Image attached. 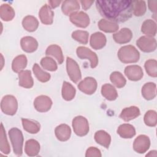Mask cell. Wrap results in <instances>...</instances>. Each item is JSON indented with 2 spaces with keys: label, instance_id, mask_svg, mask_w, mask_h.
Masks as SVG:
<instances>
[{
  "label": "cell",
  "instance_id": "cell-7",
  "mask_svg": "<svg viewBox=\"0 0 157 157\" xmlns=\"http://www.w3.org/2000/svg\"><path fill=\"white\" fill-rule=\"evenodd\" d=\"M76 53L77 56L81 59H89L90 62V66L92 69L95 68L98 66V56L96 53L93 52L90 48L83 46L78 47L76 50Z\"/></svg>",
  "mask_w": 157,
  "mask_h": 157
},
{
  "label": "cell",
  "instance_id": "cell-28",
  "mask_svg": "<svg viewBox=\"0 0 157 157\" xmlns=\"http://www.w3.org/2000/svg\"><path fill=\"white\" fill-rule=\"evenodd\" d=\"M21 123L23 129L30 134H36L40 129V124L37 121L22 118Z\"/></svg>",
  "mask_w": 157,
  "mask_h": 157
},
{
  "label": "cell",
  "instance_id": "cell-36",
  "mask_svg": "<svg viewBox=\"0 0 157 157\" xmlns=\"http://www.w3.org/2000/svg\"><path fill=\"white\" fill-rule=\"evenodd\" d=\"M33 71L36 78L40 82L45 83L50 80L51 75L49 73L43 71L37 63H35L33 66Z\"/></svg>",
  "mask_w": 157,
  "mask_h": 157
},
{
  "label": "cell",
  "instance_id": "cell-3",
  "mask_svg": "<svg viewBox=\"0 0 157 157\" xmlns=\"http://www.w3.org/2000/svg\"><path fill=\"white\" fill-rule=\"evenodd\" d=\"M8 134L13 147V153L17 156H21L23 153L24 142L22 132L17 128H12L9 129Z\"/></svg>",
  "mask_w": 157,
  "mask_h": 157
},
{
  "label": "cell",
  "instance_id": "cell-30",
  "mask_svg": "<svg viewBox=\"0 0 157 157\" xmlns=\"http://www.w3.org/2000/svg\"><path fill=\"white\" fill-rule=\"evenodd\" d=\"M101 94L108 101H114L118 97V93L115 87L110 84L105 83L101 87Z\"/></svg>",
  "mask_w": 157,
  "mask_h": 157
},
{
  "label": "cell",
  "instance_id": "cell-37",
  "mask_svg": "<svg viewBox=\"0 0 157 157\" xmlns=\"http://www.w3.org/2000/svg\"><path fill=\"white\" fill-rule=\"evenodd\" d=\"M110 80L113 85L118 88L124 87L126 83V78L123 75L118 71H114L112 72L110 75Z\"/></svg>",
  "mask_w": 157,
  "mask_h": 157
},
{
  "label": "cell",
  "instance_id": "cell-13",
  "mask_svg": "<svg viewBox=\"0 0 157 157\" xmlns=\"http://www.w3.org/2000/svg\"><path fill=\"white\" fill-rule=\"evenodd\" d=\"M125 75L131 81H139L144 76L142 67L138 65H129L125 67L124 71Z\"/></svg>",
  "mask_w": 157,
  "mask_h": 157
},
{
  "label": "cell",
  "instance_id": "cell-38",
  "mask_svg": "<svg viewBox=\"0 0 157 157\" xmlns=\"http://www.w3.org/2000/svg\"><path fill=\"white\" fill-rule=\"evenodd\" d=\"M147 10V5L144 1H132V13L136 17L144 15Z\"/></svg>",
  "mask_w": 157,
  "mask_h": 157
},
{
  "label": "cell",
  "instance_id": "cell-4",
  "mask_svg": "<svg viewBox=\"0 0 157 157\" xmlns=\"http://www.w3.org/2000/svg\"><path fill=\"white\" fill-rule=\"evenodd\" d=\"M2 112L8 115H13L18 109V102L16 98L12 95L4 96L1 101Z\"/></svg>",
  "mask_w": 157,
  "mask_h": 157
},
{
  "label": "cell",
  "instance_id": "cell-1",
  "mask_svg": "<svg viewBox=\"0 0 157 157\" xmlns=\"http://www.w3.org/2000/svg\"><path fill=\"white\" fill-rule=\"evenodd\" d=\"M96 6L101 16L117 23L124 22L132 15V1H96Z\"/></svg>",
  "mask_w": 157,
  "mask_h": 157
},
{
  "label": "cell",
  "instance_id": "cell-18",
  "mask_svg": "<svg viewBox=\"0 0 157 157\" xmlns=\"http://www.w3.org/2000/svg\"><path fill=\"white\" fill-rule=\"evenodd\" d=\"M140 114L139 107L136 106H130L123 109L120 115V117L124 121H129L138 117Z\"/></svg>",
  "mask_w": 157,
  "mask_h": 157
},
{
  "label": "cell",
  "instance_id": "cell-16",
  "mask_svg": "<svg viewBox=\"0 0 157 157\" xmlns=\"http://www.w3.org/2000/svg\"><path fill=\"white\" fill-rule=\"evenodd\" d=\"M107 42L105 35L101 32H96L91 34L90 39V45L94 50H100L104 47Z\"/></svg>",
  "mask_w": 157,
  "mask_h": 157
},
{
  "label": "cell",
  "instance_id": "cell-35",
  "mask_svg": "<svg viewBox=\"0 0 157 157\" xmlns=\"http://www.w3.org/2000/svg\"><path fill=\"white\" fill-rule=\"evenodd\" d=\"M0 150L1 153L8 155L10 152V148L8 142L6 131L2 123H1L0 128Z\"/></svg>",
  "mask_w": 157,
  "mask_h": 157
},
{
  "label": "cell",
  "instance_id": "cell-20",
  "mask_svg": "<svg viewBox=\"0 0 157 157\" xmlns=\"http://www.w3.org/2000/svg\"><path fill=\"white\" fill-rule=\"evenodd\" d=\"M18 84L25 88H31L33 86L34 81L31 72L29 70H23L18 73Z\"/></svg>",
  "mask_w": 157,
  "mask_h": 157
},
{
  "label": "cell",
  "instance_id": "cell-39",
  "mask_svg": "<svg viewBox=\"0 0 157 157\" xmlns=\"http://www.w3.org/2000/svg\"><path fill=\"white\" fill-rule=\"evenodd\" d=\"M40 64L43 69L49 71H55L58 69V66L56 61L49 56H45L41 59Z\"/></svg>",
  "mask_w": 157,
  "mask_h": 157
},
{
  "label": "cell",
  "instance_id": "cell-5",
  "mask_svg": "<svg viewBox=\"0 0 157 157\" xmlns=\"http://www.w3.org/2000/svg\"><path fill=\"white\" fill-rule=\"evenodd\" d=\"M72 126L75 134L80 137L86 136L90 130L89 123L87 119L81 115L74 118Z\"/></svg>",
  "mask_w": 157,
  "mask_h": 157
},
{
  "label": "cell",
  "instance_id": "cell-47",
  "mask_svg": "<svg viewBox=\"0 0 157 157\" xmlns=\"http://www.w3.org/2000/svg\"><path fill=\"white\" fill-rule=\"evenodd\" d=\"M157 156V151L156 150L150 151L148 154L146 155V156Z\"/></svg>",
  "mask_w": 157,
  "mask_h": 157
},
{
  "label": "cell",
  "instance_id": "cell-41",
  "mask_svg": "<svg viewBox=\"0 0 157 157\" xmlns=\"http://www.w3.org/2000/svg\"><path fill=\"white\" fill-rule=\"evenodd\" d=\"M71 36L75 40L82 44H87L88 42L89 33L86 31L76 30L72 32Z\"/></svg>",
  "mask_w": 157,
  "mask_h": 157
},
{
  "label": "cell",
  "instance_id": "cell-44",
  "mask_svg": "<svg viewBox=\"0 0 157 157\" xmlns=\"http://www.w3.org/2000/svg\"><path fill=\"white\" fill-rule=\"evenodd\" d=\"M80 2L82 4V8L83 10H88L91 6V5L93 4L94 1H88V0H82L80 1Z\"/></svg>",
  "mask_w": 157,
  "mask_h": 157
},
{
  "label": "cell",
  "instance_id": "cell-26",
  "mask_svg": "<svg viewBox=\"0 0 157 157\" xmlns=\"http://www.w3.org/2000/svg\"><path fill=\"white\" fill-rule=\"evenodd\" d=\"M40 151V144L35 139H29L25 142V152L29 156H36Z\"/></svg>",
  "mask_w": 157,
  "mask_h": 157
},
{
  "label": "cell",
  "instance_id": "cell-32",
  "mask_svg": "<svg viewBox=\"0 0 157 157\" xmlns=\"http://www.w3.org/2000/svg\"><path fill=\"white\" fill-rule=\"evenodd\" d=\"M27 58L25 55H20L16 56L12 61V69L13 72L19 73L27 66Z\"/></svg>",
  "mask_w": 157,
  "mask_h": 157
},
{
  "label": "cell",
  "instance_id": "cell-2",
  "mask_svg": "<svg viewBox=\"0 0 157 157\" xmlns=\"http://www.w3.org/2000/svg\"><path fill=\"white\" fill-rule=\"evenodd\" d=\"M117 56L120 61L125 64L137 63L140 58L139 51L131 45L121 47L117 53Z\"/></svg>",
  "mask_w": 157,
  "mask_h": 157
},
{
  "label": "cell",
  "instance_id": "cell-19",
  "mask_svg": "<svg viewBox=\"0 0 157 157\" xmlns=\"http://www.w3.org/2000/svg\"><path fill=\"white\" fill-rule=\"evenodd\" d=\"M55 134L58 140L65 142L69 139L71 135V129L67 124H61L55 128Z\"/></svg>",
  "mask_w": 157,
  "mask_h": 157
},
{
  "label": "cell",
  "instance_id": "cell-12",
  "mask_svg": "<svg viewBox=\"0 0 157 157\" xmlns=\"http://www.w3.org/2000/svg\"><path fill=\"white\" fill-rule=\"evenodd\" d=\"M52 101L50 97L40 95L36 97L34 101V107L39 112H48L52 107Z\"/></svg>",
  "mask_w": 157,
  "mask_h": 157
},
{
  "label": "cell",
  "instance_id": "cell-21",
  "mask_svg": "<svg viewBox=\"0 0 157 157\" xmlns=\"http://www.w3.org/2000/svg\"><path fill=\"white\" fill-rule=\"evenodd\" d=\"M80 9L79 2L76 0H66L62 2L61 10L63 13L67 16H70L74 13L78 12Z\"/></svg>",
  "mask_w": 157,
  "mask_h": 157
},
{
  "label": "cell",
  "instance_id": "cell-43",
  "mask_svg": "<svg viewBox=\"0 0 157 157\" xmlns=\"http://www.w3.org/2000/svg\"><path fill=\"white\" fill-rule=\"evenodd\" d=\"M102 155L99 149L94 147H89L85 153L86 157H101Z\"/></svg>",
  "mask_w": 157,
  "mask_h": 157
},
{
  "label": "cell",
  "instance_id": "cell-46",
  "mask_svg": "<svg viewBox=\"0 0 157 157\" xmlns=\"http://www.w3.org/2000/svg\"><path fill=\"white\" fill-rule=\"evenodd\" d=\"M48 4H49V6L52 8V9H55L56 7H57L58 6H59V5L61 4V1H55V0H53V1H48Z\"/></svg>",
  "mask_w": 157,
  "mask_h": 157
},
{
  "label": "cell",
  "instance_id": "cell-11",
  "mask_svg": "<svg viewBox=\"0 0 157 157\" xmlns=\"http://www.w3.org/2000/svg\"><path fill=\"white\" fill-rule=\"evenodd\" d=\"M70 21L77 27L85 28L90 25V17L83 11L77 12L69 16Z\"/></svg>",
  "mask_w": 157,
  "mask_h": 157
},
{
  "label": "cell",
  "instance_id": "cell-25",
  "mask_svg": "<svg viewBox=\"0 0 157 157\" xmlns=\"http://www.w3.org/2000/svg\"><path fill=\"white\" fill-rule=\"evenodd\" d=\"M98 25L100 30L107 33H115L119 28L118 23L103 18L99 21Z\"/></svg>",
  "mask_w": 157,
  "mask_h": 157
},
{
  "label": "cell",
  "instance_id": "cell-9",
  "mask_svg": "<svg viewBox=\"0 0 157 157\" xmlns=\"http://www.w3.org/2000/svg\"><path fill=\"white\" fill-rule=\"evenodd\" d=\"M98 86L97 81L91 77H86L79 82L78 88L83 93L88 95L93 94L96 91Z\"/></svg>",
  "mask_w": 157,
  "mask_h": 157
},
{
  "label": "cell",
  "instance_id": "cell-45",
  "mask_svg": "<svg viewBox=\"0 0 157 157\" xmlns=\"http://www.w3.org/2000/svg\"><path fill=\"white\" fill-rule=\"evenodd\" d=\"M148 6L150 11L154 13L157 12V1H148Z\"/></svg>",
  "mask_w": 157,
  "mask_h": 157
},
{
  "label": "cell",
  "instance_id": "cell-29",
  "mask_svg": "<svg viewBox=\"0 0 157 157\" xmlns=\"http://www.w3.org/2000/svg\"><path fill=\"white\" fill-rule=\"evenodd\" d=\"M94 140L99 145L108 148L111 142V137L110 134L104 130H99L94 134Z\"/></svg>",
  "mask_w": 157,
  "mask_h": 157
},
{
  "label": "cell",
  "instance_id": "cell-34",
  "mask_svg": "<svg viewBox=\"0 0 157 157\" xmlns=\"http://www.w3.org/2000/svg\"><path fill=\"white\" fill-rule=\"evenodd\" d=\"M76 93V90L75 88L70 83L67 82H64L62 86L61 94L63 98L67 101H69L72 100Z\"/></svg>",
  "mask_w": 157,
  "mask_h": 157
},
{
  "label": "cell",
  "instance_id": "cell-10",
  "mask_svg": "<svg viewBox=\"0 0 157 157\" xmlns=\"http://www.w3.org/2000/svg\"><path fill=\"white\" fill-rule=\"evenodd\" d=\"M150 140L149 137L144 134L138 136L133 143L134 150L140 154L145 153L150 148Z\"/></svg>",
  "mask_w": 157,
  "mask_h": 157
},
{
  "label": "cell",
  "instance_id": "cell-8",
  "mask_svg": "<svg viewBox=\"0 0 157 157\" xmlns=\"http://www.w3.org/2000/svg\"><path fill=\"white\" fill-rule=\"evenodd\" d=\"M136 45L141 51L145 53H150L156 50V40L153 37L144 36L137 40Z\"/></svg>",
  "mask_w": 157,
  "mask_h": 157
},
{
  "label": "cell",
  "instance_id": "cell-23",
  "mask_svg": "<svg viewBox=\"0 0 157 157\" xmlns=\"http://www.w3.org/2000/svg\"><path fill=\"white\" fill-rule=\"evenodd\" d=\"M141 93L146 100L150 101L154 99L156 95V85L153 82L145 83L142 88Z\"/></svg>",
  "mask_w": 157,
  "mask_h": 157
},
{
  "label": "cell",
  "instance_id": "cell-40",
  "mask_svg": "<svg viewBox=\"0 0 157 157\" xmlns=\"http://www.w3.org/2000/svg\"><path fill=\"white\" fill-rule=\"evenodd\" d=\"M144 67L148 75L152 77H157V61L154 59H150L145 61Z\"/></svg>",
  "mask_w": 157,
  "mask_h": 157
},
{
  "label": "cell",
  "instance_id": "cell-24",
  "mask_svg": "<svg viewBox=\"0 0 157 157\" xmlns=\"http://www.w3.org/2000/svg\"><path fill=\"white\" fill-rule=\"evenodd\" d=\"M117 131L118 134L123 139H131L136 135V129L134 127L128 123L120 125Z\"/></svg>",
  "mask_w": 157,
  "mask_h": 157
},
{
  "label": "cell",
  "instance_id": "cell-17",
  "mask_svg": "<svg viewBox=\"0 0 157 157\" xmlns=\"http://www.w3.org/2000/svg\"><path fill=\"white\" fill-rule=\"evenodd\" d=\"M20 45L24 52L33 53L37 49L38 42L33 37L25 36L20 40Z\"/></svg>",
  "mask_w": 157,
  "mask_h": 157
},
{
  "label": "cell",
  "instance_id": "cell-15",
  "mask_svg": "<svg viewBox=\"0 0 157 157\" xmlns=\"http://www.w3.org/2000/svg\"><path fill=\"white\" fill-rule=\"evenodd\" d=\"M39 17L43 24L50 25L53 22L54 12L48 5L45 4L39 10Z\"/></svg>",
  "mask_w": 157,
  "mask_h": 157
},
{
  "label": "cell",
  "instance_id": "cell-14",
  "mask_svg": "<svg viewBox=\"0 0 157 157\" xmlns=\"http://www.w3.org/2000/svg\"><path fill=\"white\" fill-rule=\"evenodd\" d=\"M115 42L119 44H124L131 41L132 38V33L130 29L123 28L112 36Z\"/></svg>",
  "mask_w": 157,
  "mask_h": 157
},
{
  "label": "cell",
  "instance_id": "cell-27",
  "mask_svg": "<svg viewBox=\"0 0 157 157\" xmlns=\"http://www.w3.org/2000/svg\"><path fill=\"white\" fill-rule=\"evenodd\" d=\"M141 31L146 36L153 37L156 34V23L151 19L145 20L141 26Z\"/></svg>",
  "mask_w": 157,
  "mask_h": 157
},
{
  "label": "cell",
  "instance_id": "cell-6",
  "mask_svg": "<svg viewBox=\"0 0 157 157\" xmlns=\"http://www.w3.org/2000/svg\"><path fill=\"white\" fill-rule=\"evenodd\" d=\"M66 71L70 79L75 83L82 78V74L77 63L70 57L66 58Z\"/></svg>",
  "mask_w": 157,
  "mask_h": 157
},
{
  "label": "cell",
  "instance_id": "cell-22",
  "mask_svg": "<svg viewBox=\"0 0 157 157\" xmlns=\"http://www.w3.org/2000/svg\"><path fill=\"white\" fill-rule=\"evenodd\" d=\"M45 55L55 58L59 64H61L64 61V56L61 47L56 44L49 45L45 50Z\"/></svg>",
  "mask_w": 157,
  "mask_h": 157
},
{
  "label": "cell",
  "instance_id": "cell-31",
  "mask_svg": "<svg viewBox=\"0 0 157 157\" xmlns=\"http://www.w3.org/2000/svg\"><path fill=\"white\" fill-rule=\"evenodd\" d=\"M23 28L28 32L35 31L39 26L38 20L33 15H27L22 20Z\"/></svg>",
  "mask_w": 157,
  "mask_h": 157
},
{
  "label": "cell",
  "instance_id": "cell-42",
  "mask_svg": "<svg viewBox=\"0 0 157 157\" xmlns=\"http://www.w3.org/2000/svg\"><path fill=\"white\" fill-rule=\"evenodd\" d=\"M145 124L150 127H154L157 123V114L156 111L153 110H150L147 111L144 118Z\"/></svg>",
  "mask_w": 157,
  "mask_h": 157
},
{
  "label": "cell",
  "instance_id": "cell-33",
  "mask_svg": "<svg viewBox=\"0 0 157 157\" xmlns=\"http://www.w3.org/2000/svg\"><path fill=\"white\" fill-rule=\"evenodd\" d=\"M14 9L7 4H2L0 7V17L4 21H9L15 17Z\"/></svg>",
  "mask_w": 157,
  "mask_h": 157
}]
</instances>
